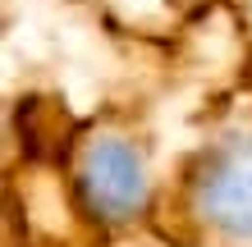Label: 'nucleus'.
<instances>
[{
    "label": "nucleus",
    "mask_w": 252,
    "mask_h": 247,
    "mask_svg": "<svg viewBox=\"0 0 252 247\" xmlns=\"http://www.w3.org/2000/svg\"><path fill=\"white\" fill-rule=\"evenodd\" d=\"M78 188H83V201L101 220H124V215H133L147 201V174H142L138 151L115 142V137L87 147L83 169H78Z\"/></svg>",
    "instance_id": "nucleus-2"
},
{
    "label": "nucleus",
    "mask_w": 252,
    "mask_h": 247,
    "mask_svg": "<svg viewBox=\"0 0 252 247\" xmlns=\"http://www.w3.org/2000/svg\"><path fill=\"white\" fill-rule=\"evenodd\" d=\"M197 206L220 229L252 238V137H229L202 161Z\"/></svg>",
    "instance_id": "nucleus-1"
}]
</instances>
